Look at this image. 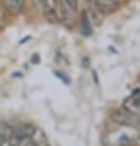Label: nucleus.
Returning <instances> with one entry per match:
<instances>
[{
    "instance_id": "nucleus-2",
    "label": "nucleus",
    "mask_w": 140,
    "mask_h": 146,
    "mask_svg": "<svg viewBox=\"0 0 140 146\" xmlns=\"http://www.w3.org/2000/svg\"><path fill=\"white\" fill-rule=\"evenodd\" d=\"M84 4H86V13L88 14L89 19L92 21V24L94 25H101L104 20V14L101 11L99 6L97 4V0H83Z\"/></svg>"
},
{
    "instance_id": "nucleus-12",
    "label": "nucleus",
    "mask_w": 140,
    "mask_h": 146,
    "mask_svg": "<svg viewBox=\"0 0 140 146\" xmlns=\"http://www.w3.org/2000/svg\"><path fill=\"white\" fill-rule=\"evenodd\" d=\"M62 3L66 6H68L73 13H77V10H78V1L77 0H62Z\"/></svg>"
},
{
    "instance_id": "nucleus-11",
    "label": "nucleus",
    "mask_w": 140,
    "mask_h": 146,
    "mask_svg": "<svg viewBox=\"0 0 140 146\" xmlns=\"http://www.w3.org/2000/svg\"><path fill=\"white\" fill-rule=\"evenodd\" d=\"M8 10L5 9L4 6V3H3V0H0V27L5 26L6 21H8Z\"/></svg>"
},
{
    "instance_id": "nucleus-7",
    "label": "nucleus",
    "mask_w": 140,
    "mask_h": 146,
    "mask_svg": "<svg viewBox=\"0 0 140 146\" xmlns=\"http://www.w3.org/2000/svg\"><path fill=\"white\" fill-rule=\"evenodd\" d=\"M97 4L104 15L113 14L119 9V3L117 0H97Z\"/></svg>"
},
{
    "instance_id": "nucleus-3",
    "label": "nucleus",
    "mask_w": 140,
    "mask_h": 146,
    "mask_svg": "<svg viewBox=\"0 0 140 146\" xmlns=\"http://www.w3.org/2000/svg\"><path fill=\"white\" fill-rule=\"evenodd\" d=\"M123 109H125L131 115H140V89H135L130 97L125 98L123 102Z\"/></svg>"
},
{
    "instance_id": "nucleus-15",
    "label": "nucleus",
    "mask_w": 140,
    "mask_h": 146,
    "mask_svg": "<svg viewBox=\"0 0 140 146\" xmlns=\"http://www.w3.org/2000/svg\"><path fill=\"white\" fill-rule=\"evenodd\" d=\"M32 1L35 3V5H37V6H42V1H43V0H32Z\"/></svg>"
},
{
    "instance_id": "nucleus-5",
    "label": "nucleus",
    "mask_w": 140,
    "mask_h": 146,
    "mask_svg": "<svg viewBox=\"0 0 140 146\" xmlns=\"http://www.w3.org/2000/svg\"><path fill=\"white\" fill-rule=\"evenodd\" d=\"M5 9L13 16H20L25 10V0H3Z\"/></svg>"
},
{
    "instance_id": "nucleus-10",
    "label": "nucleus",
    "mask_w": 140,
    "mask_h": 146,
    "mask_svg": "<svg viewBox=\"0 0 140 146\" xmlns=\"http://www.w3.org/2000/svg\"><path fill=\"white\" fill-rule=\"evenodd\" d=\"M35 129H36V127L32 125V124H29V123L20 124V125L17 126V130L21 131L24 135H26V136H29V137H31V135L35 131Z\"/></svg>"
},
{
    "instance_id": "nucleus-6",
    "label": "nucleus",
    "mask_w": 140,
    "mask_h": 146,
    "mask_svg": "<svg viewBox=\"0 0 140 146\" xmlns=\"http://www.w3.org/2000/svg\"><path fill=\"white\" fill-rule=\"evenodd\" d=\"M79 27L84 36H91L93 34V25L86 10H82L79 14Z\"/></svg>"
},
{
    "instance_id": "nucleus-1",
    "label": "nucleus",
    "mask_w": 140,
    "mask_h": 146,
    "mask_svg": "<svg viewBox=\"0 0 140 146\" xmlns=\"http://www.w3.org/2000/svg\"><path fill=\"white\" fill-rule=\"evenodd\" d=\"M42 15L50 24H60L58 21V0H43Z\"/></svg>"
},
{
    "instance_id": "nucleus-8",
    "label": "nucleus",
    "mask_w": 140,
    "mask_h": 146,
    "mask_svg": "<svg viewBox=\"0 0 140 146\" xmlns=\"http://www.w3.org/2000/svg\"><path fill=\"white\" fill-rule=\"evenodd\" d=\"M30 140L35 146H49L47 145V136L45 135L43 131L39 130L37 127H36L35 131L32 133Z\"/></svg>"
},
{
    "instance_id": "nucleus-13",
    "label": "nucleus",
    "mask_w": 140,
    "mask_h": 146,
    "mask_svg": "<svg viewBox=\"0 0 140 146\" xmlns=\"http://www.w3.org/2000/svg\"><path fill=\"white\" fill-rule=\"evenodd\" d=\"M55 74H56L57 77L61 79V81H63V82H65V84H69V83H71V79H68L62 72H55Z\"/></svg>"
},
{
    "instance_id": "nucleus-4",
    "label": "nucleus",
    "mask_w": 140,
    "mask_h": 146,
    "mask_svg": "<svg viewBox=\"0 0 140 146\" xmlns=\"http://www.w3.org/2000/svg\"><path fill=\"white\" fill-rule=\"evenodd\" d=\"M112 120L115 121L117 124L120 125H133V119L135 118V115H131L130 113H128L125 109H115L112 111Z\"/></svg>"
},
{
    "instance_id": "nucleus-9",
    "label": "nucleus",
    "mask_w": 140,
    "mask_h": 146,
    "mask_svg": "<svg viewBox=\"0 0 140 146\" xmlns=\"http://www.w3.org/2000/svg\"><path fill=\"white\" fill-rule=\"evenodd\" d=\"M14 131H15V129L10 124H8L6 121H0V137L10 140L14 136Z\"/></svg>"
},
{
    "instance_id": "nucleus-14",
    "label": "nucleus",
    "mask_w": 140,
    "mask_h": 146,
    "mask_svg": "<svg viewBox=\"0 0 140 146\" xmlns=\"http://www.w3.org/2000/svg\"><path fill=\"white\" fill-rule=\"evenodd\" d=\"M31 62H32V63H34V64H37L39 63V62H40V57H39V54H34V56H32V58H31Z\"/></svg>"
}]
</instances>
